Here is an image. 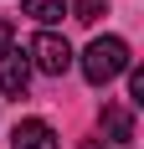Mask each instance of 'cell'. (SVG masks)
<instances>
[{
  "mask_svg": "<svg viewBox=\"0 0 144 149\" xmlns=\"http://www.w3.org/2000/svg\"><path fill=\"white\" fill-rule=\"evenodd\" d=\"M67 10L77 15V21H82V26H93V21H103V15H108V5H103V0H72Z\"/></svg>",
  "mask_w": 144,
  "mask_h": 149,
  "instance_id": "cell-7",
  "label": "cell"
},
{
  "mask_svg": "<svg viewBox=\"0 0 144 149\" xmlns=\"http://www.w3.org/2000/svg\"><path fill=\"white\" fill-rule=\"evenodd\" d=\"M129 72V41L124 36H98V41H87L82 52V77L93 88H108L113 77Z\"/></svg>",
  "mask_w": 144,
  "mask_h": 149,
  "instance_id": "cell-1",
  "label": "cell"
},
{
  "mask_svg": "<svg viewBox=\"0 0 144 149\" xmlns=\"http://www.w3.org/2000/svg\"><path fill=\"white\" fill-rule=\"evenodd\" d=\"M26 62L36 67V72H46V77H62V72L72 67V46L62 41L57 31H36L31 46H26Z\"/></svg>",
  "mask_w": 144,
  "mask_h": 149,
  "instance_id": "cell-2",
  "label": "cell"
},
{
  "mask_svg": "<svg viewBox=\"0 0 144 149\" xmlns=\"http://www.w3.org/2000/svg\"><path fill=\"white\" fill-rule=\"evenodd\" d=\"M5 46H10V21L0 15V52H5Z\"/></svg>",
  "mask_w": 144,
  "mask_h": 149,
  "instance_id": "cell-9",
  "label": "cell"
},
{
  "mask_svg": "<svg viewBox=\"0 0 144 149\" xmlns=\"http://www.w3.org/2000/svg\"><path fill=\"white\" fill-rule=\"evenodd\" d=\"M82 149H108V144H103V139H82Z\"/></svg>",
  "mask_w": 144,
  "mask_h": 149,
  "instance_id": "cell-10",
  "label": "cell"
},
{
  "mask_svg": "<svg viewBox=\"0 0 144 149\" xmlns=\"http://www.w3.org/2000/svg\"><path fill=\"white\" fill-rule=\"evenodd\" d=\"M10 149H57V134L46 118H21L10 134Z\"/></svg>",
  "mask_w": 144,
  "mask_h": 149,
  "instance_id": "cell-4",
  "label": "cell"
},
{
  "mask_svg": "<svg viewBox=\"0 0 144 149\" xmlns=\"http://www.w3.org/2000/svg\"><path fill=\"white\" fill-rule=\"evenodd\" d=\"M98 123H103V134L113 139V144H134V113H129L124 103H103Z\"/></svg>",
  "mask_w": 144,
  "mask_h": 149,
  "instance_id": "cell-5",
  "label": "cell"
},
{
  "mask_svg": "<svg viewBox=\"0 0 144 149\" xmlns=\"http://www.w3.org/2000/svg\"><path fill=\"white\" fill-rule=\"evenodd\" d=\"M129 103H144V67L129 62Z\"/></svg>",
  "mask_w": 144,
  "mask_h": 149,
  "instance_id": "cell-8",
  "label": "cell"
},
{
  "mask_svg": "<svg viewBox=\"0 0 144 149\" xmlns=\"http://www.w3.org/2000/svg\"><path fill=\"white\" fill-rule=\"evenodd\" d=\"M21 10L31 21H41V26H57L62 15H67V0H21Z\"/></svg>",
  "mask_w": 144,
  "mask_h": 149,
  "instance_id": "cell-6",
  "label": "cell"
},
{
  "mask_svg": "<svg viewBox=\"0 0 144 149\" xmlns=\"http://www.w3.org/2000/svg\"><path fill=\"white\" fill-rule=\"evenodd\" d=\"M26 82H31V62L21 57L15 46H5V52H0V93L21 98V93H26Z\"/></svg>",
  "mask_w": 144,
  "mask_h": 149,
  "instance_id": "cell-3",
  "label": "cell"
}]
</instances>
